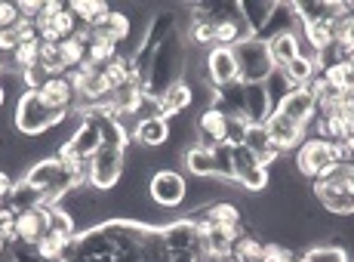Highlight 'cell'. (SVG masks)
<instances>
[{"label":"cell","instance_id":"6da1fadb","mask_svg":"<svg viewBox=\"0 0 354 262\" xmlns=\"http://www.w3.org/2000/svg\"><path fill=\"white\" fill-rule=\"evenodd\" d=\"M315 198L336 219H351L354 216V161H342L336 167H330L326 173L311 182Z\"/></svg>","mask_w":354,"mask_h":262},{"label":"cell","instance_id":"7a4b0ae2","mask_svg":"<svg viewBox=\"0 0 354 262\" xmlns=\"http://www.w3.org/2000/svg\"><path fill=\"white\" fill-rule=\"evenodd\" d=\"M71 112H62V108H53L37 89H22L16 99V112H12V123H16L19 136H44L50 130L62 127Z\"/></svg>","mask_w":354,"mask_h":262},{"label":"cell","instance_id":"3957f363","mask_svg":"<svg viewBox=\"0 0 354 262\" xmlns=\"http://www.w3.org/2000/svg\"><path fill=\"white\" fill-rule=\"evenodd\" d=\"M342 161H348L342 142H326V139H317V136H308V139L290 155L292 173L302 179V182H317L326 170Z\"/></svg>","mask_w":354,"mask_h":262},{"label":"cell","instance_id":"277c9868","mask_svg":"<svg viewBox=\"0 0 354 262\" xmlns=\"http://www.w3.org/2000/svg\"><path fill=\"white\" fill-rule=\"evenodd\" d=\"M185 65H188V40L182 34V28H176L158 46V53H154L151 74H148V93L160 96L167 87L182 80L185 78Z\"/></svg>","mask_w":354,"mask_h":262},{"label":"cell","instance_id":"5b68a950","mask_svg":"<svg viewBox=\"0 0 354 262\" xmlns=\"http://www.w3.org/2000/svg\"><path fill=\"white\" fill-rule=\"evenodd\" d=\"M22 179L28 185H34L37 191H44V204L46 207H62L65 198L77 189V185H74V176L68 173V167L59 161L56 155L40 157L37 164H31V167L22 173Z\"/></svg>","mask_w":354,"mask_h":262},{"label":"cell","instance_id":"8992f818","mask_svg":"<svg viewBox=\"0 0 354 262\" xmlns=\"http://www.w3.org/2000/svg\"><path fill=\"white\" fill-rule=\"evenodd\" d=\"M231 50H234V59H237V80L243 87L265 84L274 74V62H271L268 44L262 37H247L237 46H231Z\"/></svg>","mask_w":354,"mask_h":262},{"label":"cell","instance_id":"52a82bcc","mask_svg":"<svg viewBox=\"0 0 354 262\" xmlns=\"http://www.w3.org/2000/svg\"><path fill=\"white\" fill-rule=\"evenodd\" d=\"M148 201L160 210H182L188 204V179L179 167H158L148 179Z\"/></svg>","mask_w":354,"mask_h":262},{"label":"cell","instance_id":"ba28073f","mask_svg":"<svg viewBox=\"0 0 354 262\" xmlns=\"http://www.w3.org/2000/svg\"><path fill=\"white\" fill-rule=\"evenodd\" d=\"M127 173V148L124 146H102L90 161V189L105 195L120 185Z\"/></svg>","mask_w":354,"mask_h":262},{"label":"cell","instance_id":"9c48e42d","mask_svg":"<svg viewBox=\"0 0 354 262\" xmlns=\"http://www.w3.org/2000/svg\"><path fill=\"white\" fill-rule=\"evenodd\" d=\"M234 185H241L250 195H262L271 185V170L247 146L234 148Z\"/></svg>","mask_w":354,"mask_h":262},{"label":"cell","instance_id":"30bf717a","mask_svg":"<svg viewBox=\"0 0 354 262\" xmlns=\"http://www.w3.org/2000/svg\"><path fill=\"white\" fill-rule=\"evenodd\" d=\"M203 78L213 89H225L241 84L237 80V59L231 46H209L207 59H203Z\"/></svg>","mask_w":354,"mask_h":262},{"label":"cell","instance_id":"8fae6325","mask_svg":"<svg viewBox=\"0 0 354 262\" xmlns=\"http://www.w3.org/2000/svg\"><path fill=\"white\" fill-rule=\"evenodd\" d=\"M77 117H80V123L74 127V133L68 136V139H65L59 148H65L68 155H74L77 161L90 164L93 157H96V151L102 148V133H99L96 117H93L90 112H86V114H77Z\"/></svg>","mask_w":354,"mask_h":262},{"label":"cell","instance_id":"7c38bea8","mask_svg":"<svg viewBox=\"0 0 354 262\" xmlns=\"http://www.w3.org/2000/svg\"><path fill=\"white\" fill-rule=\"evenodd\" d=\"M265 130H268L271 142L277 146L281 155H292V151L308 139V130L299 127V123H292L290 117H283L281 112H271V117L265 121Z\"/></svg>","mask_w":354,"mask_h":262},{"label":"cell","instance_id":"4fadbf2b","mask_svg":"<svg viewBox=\"0 0 354 262\" xmlns=\"http://www.w3.org/2000/svg\"><path fill=\"white\" fill-rule=\"evenodd\" d=\"M169 139H173V123H169V117H163V114L139 121V127H136V133H133V146H139L142 151H148V155L167 148Z\"/></svg>","mask_w":354,"mask_h":262},{"label":"cell","instance_id":"5bb4252c","mask_svg":"<svg viewBox=\"0 0 354 262\" xmlns=\"http://www.w3.org/2000/svg\"><path fill=\"white\" fill-rule=\"evenodd\" d=\"M225 123H228V114L222 112V108L207 105L194 117V139L209 148L219 146V142H225Z\"/></svg>","mask_w":354,"mask_h":262},{"label":"cell","instance_id":"9a60e30c","mask_svg":"<svg viewBox=\"0 0 354 262\" xmlns=\"http://www.w3.org/2000/svg\"><path fill=\"white\" fill-rule=\"evenodd\" d=\"M50 213L53 207L40 204L37 210H28V213H19L16 216V234H19V244H28V247H37L40 238L50 232Z\"/></svg>","mask_w":354,"mask_h":262},{"label":"cell","instance_id":"2e32d148","mask_svg":"<svg viewBox=\"0 0 354 262\" xmlns=\"http://www.w3.org/2000/svg\"><path fill=\"white\" fill-rule=\"evenodd\" d=\"M274 112L290 117V121L299 123V127L311 130V123H315V117H317V102H315V96H311L308 89H292V93L274 108Z\"/></svg>","mask_w":354,"mask_h":262},{"label":"cell","instance_id":"e0dca14e","mask_svg":"<svg viewBox=\"0 0 354 262\" xmlns=\"http://www.w3.org/2000/svg\"><path fill=\"white\" fill-rule=\"evenodd\" d=\"M265 44H268V53H271L274 68H287L296 56H311L315 59V53L302 44V34H277V37L265 40Z\"/></svg>","mask_w":354,"mask_h":262},{"label":"cell","instance_id":"ac0fdd59","mask_svg":"<svg viewBox=\"0 0 354 262\" xmlns=\"http://www.w3.org/2000/svg\"><path fill=\"white\" fill-rule=\"evenodd\" d=\"M158 99H160V114L173 121V117L185 114L188 108L194 105V87L188 84V78H182V80H176L173 87L163 89Z\"/></svg>","mask_w":354,"mask_h":262},{"label":"cell","instance_id":"d6986e66","mask_svg":"<svg viewBox=\"0 0 354 262\" xmlns=\"http://www.w3.org/2000/svg\"><path fill=\"white\" fill-rule=\"evenodd\" d=\"M53 108H62V112H74L77 105V93H74V84L68 74H56V78H44V84L37 89Z\"/></svg>","mask_w":354,"mask_h":262},{"label":"cell","instance_id":"ffe728a7","mask_svg":"<svg viewBox=\"0 0 354 262\" xmlns=\"http://www.w3.org/2000/svg\"><path fill=\"white\" fill-rule=\"evenodd\" d=\"M182 167L185 173H192L194 179H216V157L209 146L192 142V146L182 148Z\"/></svg>","mask_w":354,"mask_h":262},{"label":"cell","instance_id":"44dd1931","mask_svg":"<svg viewBox=\"0 0 354 262\" xmlns=\"http://www.w3.org/2000/svg\"><path fill=\"white\" fill-rule=\"evenodd\" d=\"M274 112V102H271L265 84H250L243 87V114L250 123H265Z\"/></svg>","mask_w":354,"mask_h":262},{"label":"cell","instance_id":"7402d4cb","mask_svg":"<svg viewBox=\"0 0 354 262\" xmlns=\"http://www.w3.org/2000/svg\"><path fill=\"white\" fill-rule=\"evenodd\" d=\"M237 12H241L250 37H262L265 25H268L271 12H274V0H241V3H237Z\"/></svg>","mask_w":354,"mask_h":262},{"label":"cell","instance_id":"603a6c76","mask_svg":"<svg viewBox=\"0 0 354 262\" xmlns=\"http://www.w3.org/2000/svg\"><path fill=\"white\" fill-rule=\"evenodd\" d=\"M243 146L253 151V155H256L268 170L283 157L281 151H277L274 142H271V136H268V130H265V123H250V133H247V142H243Z\"/></svg>","mask_w":354,"mask_h":262},{"label":"cell","instance_id":"cb8c5ba5","mask_svg":"<svg viewBox=\"0 0 354 262\" xmlns=\"http://www.w3.org/2000/svg\"><path fill=\"white\" fill-rule=\"evenodd\" d=\"M194 210H201L213 225H225V229H241L243 225V210L228 198H219L207 207H194Z\"/></svg>","mask_w":354,"mask_h":262},{"label":"cell","instance_id":"d4e9b609","mask_svg":"<svg viewBox=\"0 0 354 262\" xmlns=\"http://www.w3.org/2000/svg\"><path fill=\"white\" fill-rule=\"evenodd\" d=\"M44 204V191H37L34 185H28L25 179H16V185H12L10 198H6V207H10L12 213H28V210H37V207Z\"/></svg>","mask_w":354,"mask_h":262},{"label":"cell","instance_id":"484cf974","mask_svg":"<svg viewBox=\"0 0 354 262\" xmlns=\"http://www.w3.org/2000/svg\"><path fill=\"white\" fill-rule=\"evenodd\" d=\"M277 71H283V78L290 80L292 89H308L311 80L317 78V65L311 56H296L287 68H277Z\"/></svg>","mask_w":354,"mask_h":262},{"label":"cell","instance_id":"4316f807","mask_svg":"<svg viewBox=\"0 0 354 262\" xmlns=\"http://www.w3.org/2000/svg\"><path fill=\"white\" fill-rule=\"evenodd\" d=\"M6 65H10L16 74L37 71L40 68V40H34V44H19L16 53L6 59Z\"/></svg>","mask_w":354,"mask_h":262},{"label":"cell","instance_id":"83f0119b","mask_svg":"<svg viewBox=\"0 0 354 262\" xmlns=\"http://www.w3.org/2000/svg\"><path fill=\"white\" fill-rule=\"evenodd\" d=\"M299 262H351V256L345 247L324 241V244H311L308 250L299 253Z\"/></svg>","mask_w":354,"mask_h":262},{"label":"cell","instance_id":"f1b7e54d","mask_svg":"<svg viewBox=\"0 0 354 262\" xmlns=\"http://www.w3.org/2000/svg\"><path fill=\"white\" fill-rule=\"evenodd\" d=\"M262 247H265V241L259 238L256 232L243 229V234L234 241V247H231V256L237 262H262Z\"/></svg>","mask_w":354,"mask_h":262},{"label":"cell","instance_id":"f546056e","mask_svg":"<svg viewBox=\"0 0 354 262\" xmlns=\"http://www.w3.org/2000/svg\"><path fill=\"white\" fill-rule=\"evenodd\" d=\"M68 12L77 19V25H93L99 16L111 12V6H108L105 0H71V3H68Z\"/></svg>","mask_w":354,"mask_h":262},{"label":"cell","instance_id":"4dcf8cb0","mask_svg":"<svg viewBox=\"0 0 354 262\" xmlns=\"http://www.w3.org/2000/svg\"><path fill=\"white\" fill-rule=\"evenodd\" d=\"M188 46H197V50H209V46H216V25L207 22V19H192V25H188V34H185Z\"/></svg>","mask_w":354,"mask_h":262},{"label":"cell","instance_id":"1f68e13d","mask_svg":"<svg viewBox=\"0 0 354 262\" xmlns=\"http://www.w3.org/2000/svg\"><path fill=\"white\" fill-rule=\"evenodd\" d=\"M247 37H250V31L243 25V19H228V22L216 25V46H237Z\"/></svg>","mask_w":354,"mask_h":262},{"label":"cell","instance_id":"d6a6232c","mask_svg":"<svg viewBox=\"0 0 354 262\" xmlns=\"http://www.w3.org/2000/svg\"><path fill=\"white\" fill-rule=\"evenodd\" d=\"M213 157H216V179L219 182H234V148L228 142L213 146Z\"/></svg>","mask_w":354,"mask_h":262},{"label":"cell","instance_id":"836d02e7","mask_svg":"<svg viewBox=\"0 0 354 262\" xmlns=\"http://www.w3.org/2000/svg\"><path fill=\"white\" fill-rule=\"evenodd\" d=\"M120 56V46L108 44V40H93L90 46H86V62H90L93 68H105L108 62H114Z\"/></svg>","mask_w":354,"mask_h":262},{"label":"cell","instance_id":"e575fe53","mask_svg":"<svg viewBox=\"0 0 354 262\" xmlns=\"http://www.w3.org/2000/svg\"><path fill=\"white\" fill-rule=\"evenodd\" d=\"M59 53H62V62H65V71H74L86 62V44H80L77 37H68L59 44Z\"/></svg>","mask_w":354,"mask_h":262},{"label":"cell","instance_id":"d590c367","mask_svg":"<svg viewBox=\"0 0 354 262\" xmlns=\"http://www.w3.org/2000/svg\"><path fill=\"white\" fill-rule=\"evenodd\" d=\"M247 133H250V121L241 114H228V123H225V142L231 148H241L247 142Z\"/></svg>","mask_w":354,"mask_h":262},{"label":"cell","instance_id":"8d00e7d4","mask_svg":"<svg viewBox=\"0 0 354 262\" xmlns=\"http://www.w3.org/2000/svg\"><path fill=\"white\" fill-rule=\"evenodd\" d=\"M265 89H268V96H271V102H274V108L281 105L283 99L292 93V87H290V80L283 78V71H277L274 68V74H271L268 80H265Z\"/></svg>","mask_w":354,"mask_h":262},{"label":"cell","instance_id":"74e56055","mask_svg":"<svg viewBox=\"0 0 354 262\" xmlns=\"http://www.w3.org/2000/svg\"><path fill=\"white\" fill-rule=\"evenodd\" d=\"M292 256L296 253L287 244H281V241H265V247H262V262H290Z\"/></svg>","mask_w":354,"mask_h":262},{"label":"cell","instance_id":"f35d334b","mask_svg":"<svg viewBox=\"0 0 354 262\" xmlns=\"http://www.w3.org/2000/svg\"><path fill=\"white\" fill-rule=\"evenodd\" d=\"M10 262H46L44 256H40L34 247L28 244H16V247H10Z\"/></svg>","mask_w":354,"mask_h":262},{"label":"cell","instance_id":"ab89813d","mask_svg":"<svg viewBox=\"0 0 354 262\" xmlns=\"http://www.w3.org/2000/svg\"><path fill=\"white\" fill-rule=\"evenodd\" d=\"M16 6H19V16L31 19V22L40 16V12H44V0H22V3H16Z\"/></svg>","mask_w":354,"mask_h":262},{"label":"cell","instance_id":"60d3db41","mask_svg":"<svg viewBox=\"0 0 354 262\" xmlns=\"http://www.w3.org/2000/svg\"><path fill=\"white\" fill-rule=\"evenodd\" d=\"M16 19H19V6H16V3H6V0H0V31L10 28Z\"/></svg>","mask_w":354,"mask_h":262},{"label":"cell","instance_id":"b9f144b4","mask_svg":"<svg viewBox=\"0 0 354 262\" xmlns=\"http://www.w3.org/2000/svg\"><path fill=\"white\" fill-rule=\"evenodd\" d=\"M12 185H16V179H12V173H6V170H0V204H6V198H10Z\"/></svg>","mask_w":354,"mask_h":262},{"label":"cell","instance_id":"7bdbcfd3","mask_svg":"<svg viewBox=\"0 0 354 262\" xmlns=\"http://www.w3.org/2000/svg\"><path fill=\"white\" fill-rule=\"evenodd\" d=\"M0 259H10V244H6V238H0Z\"/></svg>","mask_w":354,"mask_h":262},{"label":"cell","instance_id":"ee69618b","mask_svg":"<svg viewBox=\"0 0 354 262\" xmlns=\"http://www.w3.org/2000/svg\"><path fill=\"white\" fill-rule=\"evenodd\" d=\"M0 262H10V259H0Z\"/></svg>","mask_w":354,"mask_h":262},{"label":"cell","instance_id":"f6af8a7d","mask_svg":"<svg viewBox=\"0 0 354 262\" xmlns=\"http://www.w3.org/2000/svg\"><path fill=\"white\" fill-rule=\"evenodd\" d=\"M351 22H354V16H351Z\"/></svg>","mask_w":354,"mask_h":262}]
</instances>
